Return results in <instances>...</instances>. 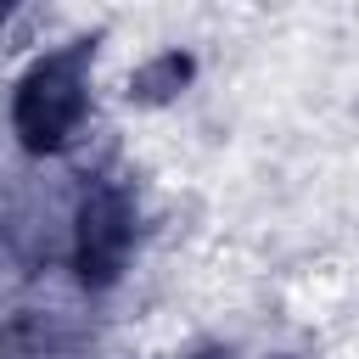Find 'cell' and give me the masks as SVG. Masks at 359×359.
I'll return each instance as SVG.
<instances>
[{"instance_id":"3957f363","label":"cell","mask_w":359,"mask_h":359,"mask_svg":"<svg viewBox=\"0 0 359 359\" xmlns=\"http://www.w3.org/2000/svg\"><path fill=\"white\" fill-rule=\"evenodd\" d=\"M196 84V50L191 45H157L151 56H140L123 79V101L135 112H163L174 107L185 90Z\"/></svg>"},{"instance_id":"7a4b0ae2","label":"cell","mask_w":359,"mask_h":359,"mask_svg":"<svg viewBox=\"0 0 359 359\" xmlns=\"http://www.w3.org/2000/svg\"><path fill=\"white\" fill-rule=\"evenodd\" d=\"M135 241H140V213H135V196L123 185L107 180V185L79 196V208H73V275L90 292H107L123 280Z\"/></svg>"},{"instance_id":"5b68a950","label":"cell","mask_w":359,"mask_h":359,"mask_svg":"<svg viewBox=\"0 0 359 359\" xmlns=\"http://www.w3.org/2000/svg\"><path fill=\"white\" fill-rule=\"evenodd\" d=\"M258 359H309V353H258Z\"/></svg>"},{"instance_id":"8992f818","label":"cell","mask_w":359,"mask_h":359,"mask_svg":"<svg viewBox=\"0 0 359 359\" xmlns=\"http://www.w3.org/2000/svg\"><path fill=\"white\" fill-rule=\"evenodd\" d=\"M6 22H11V6H0V28H6Z\"/></svg>"},{"instance_id":"6da1fadb","label":"cell","mask_w":359,"mask_h":359,"mask_svg":"<svg viewBox=\"0 0 359 359\" xmlns=\"http://www.w3.org/2000/svg\"><path fill=\"white\" fill-rule=\"evenodd\" d=\"M90 79H95V39H62L39 50L11 84V135L34 157H56L79 140L90 118Z\"/></svg>"},{"instance_id":"277c9868","label":"cell","mask_w":359,"mask_h":359,"mask_svg":"<svg viewBox=\"0 0 359 359\" xmlns=\"http://www.w3.org/2000/svg\"><path fill=\"white\" fill-rule=\"evenodd\" d=\"M174 359H230V348H191V353H174Z\"/></svg>"}]
</instances>
